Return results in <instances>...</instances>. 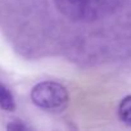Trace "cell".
Instances as JSON below:
<instances>
[{"mask_svg":"<svg viewBox=\"0 0 131 131\" xmlns=\"http://www.w3.org/2000/svg\"><path fill=\"white\" fill-rule=\"evenodd\" d=\"M123 0H51L55 10L66 19L90 25L111 17Z\"/></svg>","mask_w":131,"mask_h":131,"instance_id":"6da1fadb","label":"cell"},{"mask_svg":"<svg viewBox=\"0 0 131 131\" xmlns=\"http://www.w3.org/2000/svg\"><path fill=\"white\" fill-rule=\"evenodd\" d=\"M32 103L49 112H60L68 104L70 95L64 85L57 81H42L31 90Z\"/></svg>","mask_w":131,"mask_h":131,"instance_id":"7a4b0ae2","label":"cell"},{"mask_svg":"<svg viewBox=\"0 0 131 131\" xmlns=\"http://www.w3.org/2000/svg\"><path fill=\"white\" fill-rule=\"evenodd\" d=\"M0 108L5 112H13L16 109V102L12 91L0 82Z\"/></svg>","mask_w":131,"mask_h":131,"instance_id":"3957f363","label":"cell"},{"mask_svg":"<svg viewBox=\"0 0 131 131\" xmlns=\"http://www.w3.org/2000/svg\"><path fill=\"white\" fill-rule=\"evenodd\" d=\"M118 118L122 123L131 127V95L125 96L118 104Z\"/></svg>","mask_w":131,"mask_h":131,"instance_id":"277c9868","label":"cell"},{"mask_svg":"<svg viewBox=\"0 0 131 131\" xmlns=\"http://www.w3.org/2000/svg\"><path fill=\"white\" fill-rule=\"evenodd\" d=\"M27 127L25 126V125H22V123H10V125H8V130H17V131H21V130H26Z\"/></svg>","mask_w":131,"mask_h":131,"instance_id":"5b68a950","label":"cell"}]
</instances>
